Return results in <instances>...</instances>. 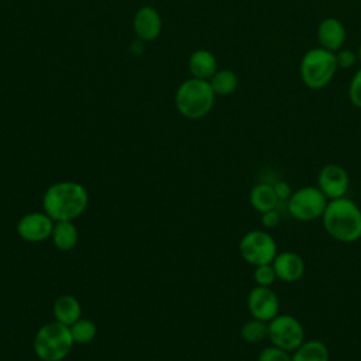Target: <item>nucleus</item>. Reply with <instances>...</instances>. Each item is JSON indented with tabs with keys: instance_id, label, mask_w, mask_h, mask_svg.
Instances as JSON below:
<instances>
[{
	"instance_id": "obj_1",
	"label": "nucleus",
	"mask_w": 361,
	"mask_h": 361,
	"mask_svg": "<svg viewBox=\"0 0 361 361\" xmlns=\"http://www.w3.org/2000/svg\"><path fill=\"white\" fill-rule=\"evenodd\" d=\"M87 203V190L83 185L73 180L51 185L42 197L44 212L54 221H72L85 212Z\"/></svg>"
},
{
	"instance_id": "obj_2",
	"label": "nucleus",
	"mask_w": 361,
	"mask_h": 361,
	"mask_svg": "<svg viewBox=\"0 0 361 361\" xmlns=\"http://www.w3.org/2000/svg\"><path fill=\"white\" fill-rule=\"evenodd\" d=\"M322 223L326 233L340 243H355L361 238V209L345 196L327 202Z\"/></svg>"
},
{
	"instance_id": "obj_3",
	"label": "nucleus",
	"mask_w": 361,
	"mask_h": 361,
	"mask_svg": "<svg viewBox=\"0 0 361 361\" xmlns=\"http://www.w3.org/2000/svg\"><path fill=\"white\" fill-rule=\"evenodd\" d=\"M216 94L209 80L190 78L183 80L175 90L176 110L189 120L206 117L214 106Z\"/></svg>"
},
{
	"instance_id": "obj_4",
	"label": "nucleus",
	"mask_w": 361,
	"mask_h": 361,
	"mask_svg": "<svg viewBox=\"0 0 361 361\" xmlns=\"http://www.w3.org/2000/svg\"><path fill=\"white\" fill-rule=\"evenodd\" d=\"M337 69L334 52L322 47H314L302 55L299 63V76L306 87L319 90L326 87L333 80Z\"/></svg>"
},
{
	"instance_id": "obj_5",
	"label": "nucleus",
	"mask_w": 361,
	"mask_h": 361,
	"mask_svg": "<svg viewBox=\"0 0 361 361\" xmlns=\"http://www.w3.org/2000/svg\"><path fill=\"white\" fill-rule=\"evenodd\" d=\"M73 343L68 326L59 322H49L35 333L34 353L42 361H61L69 354Z\"/></svg>"
},
{
	"instance_id": "obj_6",
	"label": "nucleus",
	"mask_w": 361,
	"mask_h": 361,
	"mask_svg": "<svg viewBox=\"0 0 361 361\" xmlns=\"http://www.w3.org/2000/svg\"><path fill=\"white\" fill-rule=\"evenodd\" d=\"M329 199L317 186H303L296 189L286 202L288 213L298 221L309 223L322 219Z\"/></svg>"
},
{
	"instance_id": "obj_7",
	"label": "nucleus",
	"mask_w": 361,
	"mask_h": 361,
	"mask_svg": "<svg viewBox=\"0 0 361 361\" xmlns=\"http://www.w3.org/2000/svg\"><path fill=\"white\" fill-rule=\"evenodd\" d=\"M238 251L247 264L258 267L271 264L278 254V247L275 238L268 231L250 230L241 237Z\"/></svg>"
},
{
	"instance_id": "obj_8",
	"label": "nucleus",
	"mask_w": 361,
	"mask_h": 361,
	"mask_svg": "<svg viewBox=\"0 0 361 361\" xmlns=\"http://www.w3.org/2000/svg\"><path fill=\"white\" fill-rule=\"evenodd\" d=\"M268 338L271 344L292 353L305 341V329L295 316L279 313L268 322Z\"/></svg>"
},
{
	"instance_id": "obj_9",
	"label": "nucleus",
	"mask_w": 361,
	"mask_h": 361,
	"mask_svg": "<svg viewBox=\"0 0 361 361\" xmlns=\"http://www.w3.org/2000/svg\"><path fill=\"white\" fill-rule=\"evenodd\" d=\"M247 307L251 317L269 322L279 314V299L269 286L255 285L247 295Z\"/></svg>"
},
{
	"instance_id": "obj_10",
	"label": "nucleus",
	"mask_w": 361,
	"mask_h": 361,
	"mask_svg": "<svg viewBox=\"0 0 361 361\" xmlns=\"http://www.w3.org/2000/svg\"><path fill=\"white\" fill-rule=\"evenodd\" d=\"M348 186V173L338 164H326L317 175V188L329 200L344 197Z\"/></svg>"
},
{
	"instance_id": "obj_11",
	"label": "nucleus",
	"mask_w": 361,
	"mask_h": 361,
	"mask_svg": "<svg viewBox=\"0 0 361 361\" xmlns=\"http://www.w3.org/2000/svg\"><path fill=\"white\" fill-rule=\"evenodd\" d=\"M54 220L44 212H32L24 214L17 223V234L27 243H39L51 237Z\"/></svg>"
},
{
	"instance_id": "obj_12",
	"label": "nucleus",
	"mask_w": 361,
	"mask_h": 361,
	"mask_svg": "<svg viewBox=\"0 0 361 361\" xmlns=\"http://www.w3.org/2000/svg\"><path fill=\"white\" fill-rule=\"evenodd\" d=\"M133 28L138 39L144 42L155 41L162 31V18L159 11L152 6L140 7L134 14Z\"/></svg>"
},
{
	"instance_id": "obj_13",
	"label": "nucleus",
	"mask_w": 361,
	"mask_h": 361,
	"mask_svg": "<svg viewBox=\"0 0 361 361\" xmlns=\"http://www.w3.org/2000/svg\"><path fill=\"white\" fill-rule=\"evenodd\" d=\"M272 267L275 269L276 279L286 283L298 282L306 271L305 259L295 251L278 252L272 261Z\"/></svg>"
},
{
	"instance_id": "obj_14",
	"label": "nucleus",
	"mask_w": 361,
	"mask_h": 361,
	"mask_svg": "<svg viewBox=\"0 0 361 361\" xmlns=\"http://www.w3.org/2000/svg\"><path fill=\"white\" fill-rule=\"evenodd\" d=\"M316 35L319 47L331 52H337L338 49H341L347 38L344 24L336 17L323 18L317 25Z\"/></svg>"
},
{
	"instance_id": "obj_15",
	"label": "nucleus",
	"mask_w": 361,
	"mask_h": 361,
	"mask_svg": "<svg viewBox=\"0 0 361 361\" xmlns=\"http://www.w3.org/2000/svg\"><path fill=\"white\" fill-rule=\"evenodd\" d=\"M188 68L192 78L204 79V80H209L219 69L214 54L203 48L196 49L190 54L188 59Z\"/></svg>"
},
{
	"instance_id": "obj_16",
	"label": "nucleus",
	"mask_w": 361,
	"mask_h": 361,
	"mask_svg": "<svg viewBox=\"0 0 361 361\" xmlns=\"http://www.w3.org/2000/svg\"><path fill=\"white\" fill-rule=\"evenodd\" d=\"M250 204L252 209L258 213H264L272 209H276L279 204V200L275 195L274 186L269 182H258L255 183L248 195Z\"/></svg>"
},
{
	"instance_id": "obj_17",
	"label": "nucleus",
	"mask_w": 361,
	"mask_h": 361,
	"mask_svg": "<svg viewBox=\"0 0 361 361\" xmlns=\"http://www.w3.org/2000/svg\"><path fill=\"white\" fill-rule=\"evenodd\" d=\"M80 314H82L80 303L73 295H61L55 299L54 316L56 322L69 327L80 319Z\"/></svg>"
},
{
	"instance_id": "obj_18",
	"label": "nucleus",
	"mask_w": 361,
	"mask_h": 361,
	"mask_svg": "<svg viewBox=\"0 0 361 361\" xmlns=\"http://www.w3.org/2000/svg\"><path fill=\"white\" fill-rule=\"evenodd\" d=\"M292 361H330V351L322 340H305L292 351Z\"/></svg>"
},
{
	"instance_id": "obj_19",
	"label": "nucleus",
	"mask_w": 361,
	"mask_h": 361,
	"mask_svg": "<svg viewBox=\"0 0 361 361\" xmlns=\"http://www.w3.org/2000/svg\"><path fill=\"white\" fill-rule=\"evenodd\" d=\"M51 237L58 250L69 251L78 243V228L72 221H55Z\"/></svg>"
},
{
	"instance_id": "obj_20",
	"label": "nucleus",
	"mask_w": 361,
	"mask_h": 361,
	"mask_svg": "<svg viewBox=\"0 0 361 361\" xmlns=\"http://www.w3.org/2000/svg\"><path fill=\"white\" fill-rule=\"evenodd\" d=\"M209 83L216 96H228L237 90L238 76L231 69H217Z\"/></svg>"
},
{
	"instance_id": "obj_21",
	"label": "nucleus",
	"mask_w": 361,
	"mask_h": 361,
	"mask_svg": "<svg viewBox=\"0 0 361 361\" xmlns=\"http://www.w3.org/2000/svg\"><path fill=\"white\" fill-rule=\"evenodd\" d=\"M240 337L250 344H257L268 338V322L251 317L240 329Z\"/></svg>"
},
{
	"instance_id": "obj_22",
	"label": "nucleus",
	"mask_w": 361,
	"mask_h": 361,
	"mask_svg": "<svg viewBox=\"0 0 361 361\" xmlns=\"http://www.w3.org/2000/svg\"><path fill=\"white\" fill-rule=\"evenodd\" d=\"M69 330L73 341L78 344L90 343L97 333L96 324L90 319H82V317L78 322H75L72 326H69Z\"/></svg>"
},
{
	"instance_id": "obj_23",
	"label": "nucleus",
	"mask_w": 361,
	"mask_h": 361,
	"mask_svg": "<svg viewBox=\"0 0 361 361\" xmlns=\"http://www.w3.org/2000/svg\"><path fill=\"white\" fill-rule=\"evenodd\" d=\"M252 278H254L255 285L271 288V285L276 281V274H275V269L272 267V262L254 267Z\"/></svg>"
},
{
	"instance_id": "obj_24",
	"label": "nucleus",
	"mask_w": 361,
	"mask_h": 361,
	"mask_svg": "<svg viewBox=\"0 0 361 361\" xmlns=\"http://www.w3.org/2000/svg\"><path fill=\"white\" fill-rule=\"evenodd\" d=\"M257 361H292V354L271 344L259 351Z\"/></svg>"
},
{
	"instance_id": "obj_25",
	"label": "nucleus",
	"mask_w": 361,
	"mask_h": 361,
	"mask_svg": "<svg viewBox=\"0 0 361 361\" xmlns=\"http://www.w3.org/2000/svg\"><path fill=\"white\" fill-rule=\"evenodd\" d=\"M348 99L355 107L361 109V66H360V69L355 71V73L353 75V78L350 80Z\"/></svg>"
},
{
	"instance_id": "obj_26",
	"label": "nucleus",
	"mask_w": 361,
	"mask_h": 361,
	"mask_svg": "<svg viewBox=\"0 0 361 361\" xmlns=\"http://www.w3.org/2000/svg\"><path fill=\"white\" fill-rule=\"evenodd\" d=\"M336 56V63L338 69H350L353 68L357 62V54L351 49L347 48H341L337 52H334Z\"/></svg>"
},
{
	"instance_id": "obj_27",
	"label": "nucleus",
	"mask_w": 361,
	"mask_h": 361,
	"mask_svg": "<svg viewBox=\"0 0 361 361\" xmlns=\"http://www.w3.org/2000/svg\"><path fill=\"white\" fill-rule=\"evenodd\" d=\"M272 186H274V190H275V195H276L279 203L281 202H288V199L293 193L290 185L285 180H276V182L272 183Z\"/></svg>"
},
{
	"instance_id": "obj_28",
	"label": "nucleus",
	"mask_w": 361,
	"mask_h": 361,
	"mask_svg": "<svg viewBox=\"0 0 361 361\" xmlns=\"http://www.w3.org/2000/svg\"><path fill=\"white\" fill-rule=\"evenodd\" d=\"M279 221H281V214L276 209L261 213V223L265 228H274L279 224Z\"/></svg>"
},
{
	"instance_id": "obj_29",
	"label": "nucleus",
	"mask_w": 361,
	"mask_h": 361,
	"mask_svg": "<svg viewBox=\"0 0 361 361\" xmlns=\"http://www.w3.org/2000/svg\"><path fill=\"white\" fill-rule=\"evenodd\" d=\"M142 51H144V41H141V39L137 38V41H134L133 45H131V52L135 54V55H138V54H141Z\"/></svg>"
},
{
	"instance_id": "obj_30",
	"label": "nucleus",
	"mask_w": 361,
	"mask_h": 361,
	"mask_svg": "<svg viewBox=\"0 0 361 361\" xmlns=\"http://www.w3.org/2000/svg\"><path fill=\"white\" fill-rule=\"evenodd\" d=\"M355 54H357V62H358V63H360V66H361V44L358 45V48H357Z\"/></svg>"
}]
</instances>
